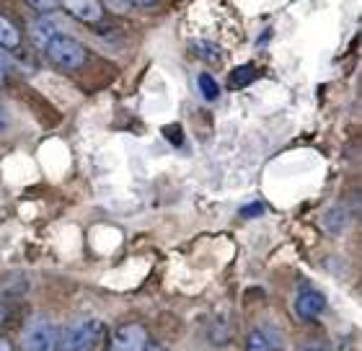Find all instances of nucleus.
<instances>
[{
  "label": "nucleus",
  "mask_w": 362,
  "mask_h": 351,
  "mask_svg": "<svg viewBox=\"0 0 362 351\" xmlns=\"http://www.w3.org/2000/svg\"><path fill=\"white\" fill-rule=\"evenodd\" d=\"M47 57L62 70H78L86 62V47L78 39L68 34H57V37L45 47Z\"/></svg>",
  "instance_id": "1"
},
{
  "label": "nucleus",
  "mask_w": 362,
  "mask_h": 351,
  "mask_svg": "<svg viewBox=\"0 0 362 351\" xmlns=\"http://www.w3.org/2000/svg\"><path fill=\"white\" fill-rule=\"evenodd\" d=\"M98 321H76L70 323V326H65L60 333V338H57V349L60 351H88L90 346H93V341H96L98 336Z\"/></svg>",
  "instance_id": "2"
},
{
  "label": "nucleus",
  "mask_w": 362,
  "mask_h": 351,
  "mask_svg": "<svg viewBox=\"0 0 362 351\" xmlns=\"http://www.w3.org/2000/svg\"><path fill=\"white\" fill-rule=\"evenodd\" d=\"M54 346H57L54 326L42 315L23 328V351H54Z\"/></svg>",
  "instance_id": "3"
},
{
  "label": "nucleus",
  "mask_w": 362,
  "mask_h": 351,
  "mask_svg": "<svg viewBox=\"0 0 362 351\" xmlns=\"http://www.w3.org/2000/svg\"><path fill=\"white\" fill-rule=\"evenodd\" d=\"M145 346H148V333L137 323H127L117 328L112 338V351H145Z\"/></svg>",
  "instance_id": "4"
},
{
  "label": "nucleus",
  "mask_w": 362,
  "mask_h": 351,
  "mask_svg": "<svg viewBox=\"0 0 362 351\" xmlns=\"http://www.w3.org/2000/svg\"><path fill=\"white\" fill-rule=\"evenodd\" d=\"M65 11H68L73 18L83 23H96L101 21V16H104V8L98 0H57Z\"/></svg>",
  "instance_id": "5"
},
{
  "label": "nucleus",
  "mask_w": 362,
  "mask_h": 351,
  "mask_svg": "<svg viewBox=\"0 0 362 351\" xmlns=\"http://www.w3.org/2000/svg\"><path fill=\"white\" fill-rule=\"evenodd\" d=\"M324 307H326L324 295L316 290H303L300 295H298V299H295V313H298V318H303V321H313L316 315H321Z\"/></svg>",
  "instance_id": "6"
},
{
  "label": "nucleus",
  "mask_w": 362,
  "mask_h": 351,
  "mask_svg": "<svg viewBox=\"0 0 362 351\" xmlns=\"http://www.w3.org/2000/svg\"><path fill=\"white\" fill-rule=\"evenodd\" d=\"M57 34H60V31H57V23H54L49 16H45V18H39V21L31 23V39H34V44H37L39 49H45Z\"/></svg>",
  "instance_id": "7"
},
{
  "label": "nucleus",
  "mask_w": 362,
  "mask_h": 351,
  "mask_svg": "<svg viewBox=\"0 0 362 351\" xmlns=\"http://www.w3.org/2000/svg\"><path fill=\"white\" fill-rule=\"evenodd\" d=\"M18 44H21V34H18V29L8 21L6 16H0V47H6V49H16Z\"/></svg>",
  "instance_id": "8"
},
{
  "label": "nucleus",
  "mask_w": 362,
  "mask_h": 351,
  "mask_svg": "<svg viewBox=\"0 0 362 351\" xmlns=\"http://www.w3.org/2000/svg\"><path fill=\"white\" fill-rule=\"evenodd\" d=\"M324 230L332 232V235H337V232L344 230V225H347V212L341 210V207H332V210L324 215Z\"/></svg>",
  "instance_id": "9"
},
{
  "label": "nucleus",
  "mask_w": 362,
  "mask_h": 351,
  "mask_svg": "<svg viewBox=\"0 0 362 351\" xmlns=\"http://www.w3.org/2000/svg\"><path fill=\"white\" fill-rule=\"evenodd\" d=\"M197 85H199V93H202L204 101H218L220 85L210 73H199V78H197Z\"/></svg>",
  "instance_id": "10"
},
{
  "label": "nucleus",
  "mask_w": 362,
  "mask_h": 351,
  "mask_svg": "<svg viewBox=\"0 0 362 351\" xmlns=\"http://www.w3.org/2000/svg\"><path fill=\"white\" fill-rule=\"evenodd\" d=\"M254 81H257V68L254 65H241V68H235L233 75H230V85L233 88H246Z\"/></svg>",
  "instance_id": "11"
},
{
  "label": "nucleus",
  "mask_w": 362,
  "mask_h": 351,
  "mask_svg": "<svg viewBox=\"0 0 362 351\" xmlns=\"http://www.w3.org/2000/svg\"><path fill=\"white\" fill-rule=\"evenodd\" d=\"M192 49H194L202 60H207V62H220V47H215V44H210V42H202V39H197V42H192Z\"/></svg>",
  "instance_id": "12"
},
{
  "label": "nucleus",
  "mask_w": 362,
  "mask_h": 351,
  "mask_svg": "<svg viewBox=\"0 0 362 351\" xmlns=\"http://www.w3.org/2000/svg\"><path fill=\"white\" fill-rule=\"evenodd\" d=\"M246 351H269V341H267L264 331H251L249 341H246Z\"/></svg>",
  "instance_id": "13"
},
{
  "label": "nucleus",
  "mask_w": 362,
  "mask_h": 351,
  "mask_svg": "<svg viewBox=\"0 0 362 351\" xmlns=\"http://www.w3.org/2000/svg\"><path fill=\"white\" fill-rule=\"evenodd\" d=\"M104 6L114 13H129V0H104Z\"/></svg>",
  "instance_id": "14"
},
{
  "label": "nucleus",
  "mask_w": 362,
  "mask_h": 351,
  "mask_svg": "<svg viewBox=\"0 0 362 351\" xmlns=\"http://www.w3.org/2000/svg\"><path fill=\"white\" fill-rule=\"evenodd\" d=\"M29 6H34L37 11H45V13H49V11H54V8L60 6L57 0H26Z\"/></svg>",
  "instance_id": "15"
},
{
  "label": "nucleus",
  "mask_w": 362,
  "mask_h": 351,
  "mask_svg": "<svg viewBox=\"0 0 362 351\" xmlns=\"http://www.w3.org/2000/svg\"><path fill=\"white\" fill-rule=\"evenodd\" d=\"M8 129H11V117H8L6 106H0V135H6Z\"/></svg>",
  "instance_id": "16"
},
{
  "label": "nucleus",
  "mask_w": 362,
  "mask_h": 351,
  "mask_svg": "<svg viewBox=\"0 0 362 351\" xmlns=\"http://www.w3.org/2000/svg\"><path fill=\"white\" fill-rule=\"evenodd\" d=\"M262 212H264V207H262V204H249V207H243L241 210V217H257V215H262Z\"/></svg>",
  "instance_id": "17"
},
{
  "label": "nucleus",
  "mask_w": 362,
  "mask_h": 351,
  "mask_svg": "<svg viewBox=\"0 0 362 351\" xmlns=\"http://www.w3.org/2000/svg\"><path fill=\"white\" fill-rule=\"evenodd\" d=\"M156 0H129V6H140V8H148V6H153Z\"/></svg>",
  "instance_id": "18"
},
{
  "label": "nucleus",
  "mask_w": 362,
  "mask_h": 351,
  "mask_svg": "<svg viewBox=\"0 0 362 351\" xmlns=\"http://www.w3.org/2000/svg\"><path fill=\"white\" fill-rule=\"evenodd\" d=\"M0 351H13V344L8 338H0Z\"/></svg>",
  "instance_id": "19"
},
{
  "label": "nucleus",
  "mask_w": 362,
  "mask_h": 351,
  "mask_svg": "<svg viewBox=\"0 0 362 351\" xmlns=\"http://www.w3.org/2000/svg\"><path fill=\"white\" fill-rule=\"evenodd\" d=\"M6 307H3V305H0V326H3V323H6Z\"/></svg>",
  "instance_id": "20"
},
{
  "label": "nucleus",
  "mask_w": 362,
  "mask_h": 351,
  "mask_svg": "<svg viewBox=\"0 0 362 351\" xmlns=\"http://www.w3.org/2000/svg\"><path fill=\"white\" fill-rule=\"evenodd\" d=\"M145 351H166V349H163V346H151V349L145 346Z\"/></svg>",
  "instance_id": "21"
},
{
  "label": "nucleus",
  "mask_w": 362,
  "mask_h": 351,
  "mask_svg": "<svg viewBox=\"0 0 362 351\" xmlns=\"http://www.w3.org/2000/svg\"><path fill=\"white\" fill-rule=\"evenodd\" d=\"M3 81H6V70H3V65H0V85H3Z\"/></svg>",
  "instance_id": "22"
},
{
  "label": "nucleus",
  "mask_w": 362,
  "mask_h": 351,
  "mask_svg": "<svg viewBox=\"0 0 362 351\" xmlns=\"http://www.w3.org/2000/svg\"><path fill=\"white\" fill-rule=\"evenodd\" d=\"M305 351H326V349H318V346H310V349H305Z\"/></svg>",
  "instance_id": "23"
},
{
  "label": "nucleus",
  "mask_w": 362,
  "mask_h": 351,
  "mask_svg": "<svg viewBox=\"0 0 362 351\" xmlns=\"http://www.w3.org/2000/svg\"><path fill=\"white\" fill-rule=\"evenodd\" d=\"M0 65H3V54H0Z\"/></svg>",
  "instance_id": "24"
}]
</instances>
